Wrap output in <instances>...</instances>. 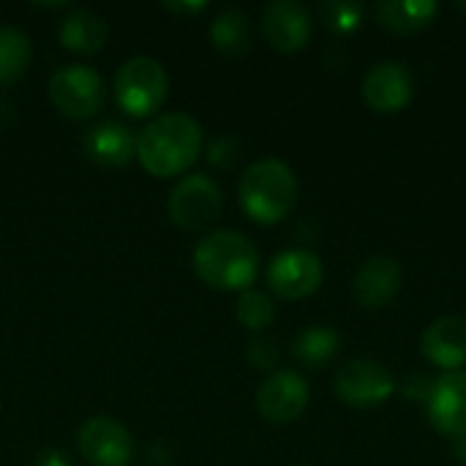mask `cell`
<instances>
[{"mask_svg": "<svg viewBox=\"0 0 466 466\" xmlns=\"http://www.w3.org/2000/svg\"><path fill=\"white\" fill-rule=\"evenodd\" d=\"M76 445L79 453L93 466H128L134 459V442L128 429L106 415L82 423Z\"/></svg>", "mask_w": 466, "mask_h": 466, "instance_id": "30bf717a", "label": "cell"}, {"mask_svg": "<svg viewBox=\"0 0 466 466\" xmlns=\"http://www.w3.org/2000/svg\"><path fill=\"white\" fill-rule=\"evenodd\" d=\"M311 30L314 19L309 8L295 0H276L268 3L262 11V33L268 44L281 55H295L306 49V44L311 41Z\"/></svg>", "mask_w": 466, "mask_h": 466, "instance_id": "7c38bea8", "label": "cell"}, {"mask_svg": "<svg viewBox=\"0 0 466 466\" xmlns=\"http://www.w3.org/2000/svg\"><path fill=\"white\" fill-rule=\"evenodd\" d=\"M281 360V350H279V341L270 339V336H257L251 344H248V363L257 369V371H270L276 369V363Z\"/></svg>", "mask_w": 466, "mask_h": 466, "instance_id": "cb8c5ba5", "label": "cell"}, {"mask_svg": "<svg viewBox=\"0 0 466 466\" xmlns=\"http://www.w3.org/2000/svg\"><path fill=\"white\" fill-rule=\"evenodd\" d=\"M202 153V126L188 112H167L153 117L137 137V158L153 177H175L188 172Z\"/></svg>", "mask_w": 466, "mask_h": 466, "instance_id": "6da1fadb", "label": "cell"}, {"mask_svg": "<svg viewBox=\"0 0 466 466\" xmlns=\"http://www.w3.org/2000/svg\"><path fill=\"white\" fill-rule=\"evenodd\" d=\"M325 279L322 259L309 248H289L273 257L268 265V287L281 300L311 298Z\"/></svg>", "mask_w": 466, "mask_h": 466, "instance_id": "ba28073f", "label": "cell"}, {"mask_svg": "<svg viewBox=\"0 0 466 466\" xmlns=\"http://www.w3.org/2000/svg\"><path fill=\"white\" fill-rule=\"evenodd\" d=\"M169 96L167 68L153 57H131L115 74V98L131 117H147L164 106Z\"/></svg>", "mask_w": 466, "mask_h": 466, "instance_id": "277c9868", "label": "cell"}, {"mask_svg": "<svg viewBox=\"0 0 466 466\" xmlns=\"http://www.w3.org/2000/svg\"><path fill=\"white\" fill-rule=\"evenodd\" d=\"M453 453H456L459 464L466 466V434H461V437H456V440H453Z\"/></svg>", "mask_w": 466, "mask_h": 466, "instance_id": "4316f807", "label": "cell"}, {"mask_svg": "<svg viewBox=\"0 0 466 466\" xmlns=\"http://www.w3.org/2000/svg\"><path fill=\"white\" fill-rule=\"evenodd\" d=\"M87 156L109 169L126 167L137 156V137L117 120H104L93 126L85 137Z\"/></svg>", "mask_w": 466, "mask_h": 466, "instance_id": "2e32d148", "label": "cell"}, {"mask_svg": "<svg viewBox=\"0 0 466 466\" xmlns=\"http://www.w3.org/2000/svg\"><path fill=\"white\" fill-rule=\"evenodd\" d=\"M440 14L434 0H388L374 5L377 22L396 35H415L426 30Z\"/></svg>", "mask_w": 466, "mask_h": 466, "instance_id": "ac0fdd59", "label": "cell"}, {"mask_svg": "<svg viewBox=\"0 0 466 466\" xmlns=\"http://www.w3.org/2000/svg\"><path fill=\"white\" fill-rule=\"evenodd\" d=\"M60 44L74 55H96L109 38V25L90 8H76L60 22Z\"/></svg>", "mask_w": 466, "mask_h": 466, "instance_id": "e0dca14e", "label": "cell"}, {"mask_svg": "<svg viewBox=\"0 0 466 466\" xmlns=\"http://www.w3.org/2000/svg\"><path fill=\"white\" fill-rule=\"evenodd\" d=\"M341 344L344 339L333 328L317 325V328H306L292 341V355L309 369H322L341 352Z\"/></svg>", "mask_w": 466, "mask_h": 466, "instance_id": "ffe728a7", "label": "cell"}, {"mask_svg": "<svg viewBox=\"0 0 466 466\" xmlns=\"http://www.w3.org/2000/svg\"><path fill=\"white\" fill-rule=\"evenodd\" d=\"M221 188L208 175H186L169 194L167 213L183 232H205L221 216Z\"/></svg>", "mask_w": 466, "mask_h": 466, "instance_id": "5b68a950", "label": "cell"}, {"mask_svg": "<svg viewBox=\"0 0 466 466\" xmlns=\"http://www.w3.org/2000/svg\"><path fill=\"white\" fill-rule=\"evenodd\" d=\"M311 390L298 371H273L257 390V410L273 426L295 423L309 407Z\"/></svg>", "mask_w": 466, "mask_h": 466, "instance_id": "9c48e42d", "label": "cell"}, {"mask_svg": "<svg viewBox=\"0 0 466 466\" xmlns=\"http://www.w3.org/2000/svg\"><path fill=\"white\" fill-rule=\"evenodd\" d=\"M235 317L243 328L254 330V333H262L265 328L273 325L276 319V306L270 300V295L265 292H254V289H246L238 300V309H235Z\"/></svg>", "mask_w": 466, "mask_h": 466, "instance_id": "7402d4cb", "label": "cell"}, {"mask_svg": "<svg viewBox=\"0 0 466 466\" xmlns=\"http://www.w3.org/2000/svg\"><path fill=\"white\" fill-rule=\"evenodd\" d=\"M49 98L60 115L71 120H87L101 112L106 101L104 79L87 66H63L49 79Z\"/></svg>", "mask_w": 466, "mask_h": 466, "instance_id": "8992f818", "label": "cell"}, {"mask_svg": "<svg viewBox=\"0 0 466 466\" xmlns=\"http://www.w3.org/2000/svg\"><path fill=\"white\" fill-rule=\"evenodd\" d=\"M38 466H71V464H68L60 453H55V451H52V453H44V456H41Z\"/></svg>", "mask_w": 466, "mask_h": 466, "instance_id": "484cf974", "label": "cell"}, {"mask_svg": "<svg viewBox=\"0 0 466 466\" xmlns=\"http://www.w3.org/2000/svg\"><path fill=\"white\" fill-rule=\"evenodd\" d=\"M210 41L227 57L246 55L251 49V44H254V30H251L248 16L243 11H238V8L221 11L210 25Z\"/></svg>", "mask_w": 466, "mask_h": 466, "instance_id": "d6986e66", "label": "cell"}, {"mask_svg": "<svg viewBox=\"0 0 466 466\" xmlns=\"http://www.w3.org/2000/svg\"><path fill=\"white\" fill-rule=\"evenodd\" d=\"M423 355L445 371H459L466 363V319L464 317H440L431 322L420 339Z\"/></svg>", "mask_w": 466, "mask_h": 466, "instance_id": "9a60e30c", "label": "cell"}, {"mask_svg": "<svg viewBox=\"0 0 466 466\" xmlns=\"http://www.w3.org/2000/svg\"><path fill=\"white\" fill-rule=\"evenodd\" d=\"M240 205L246 216L257 224H279L284 221L298 202V177L279 158L254 161L238 186Z\"/></svg>", "mask_w": 466, "mask_h": 466, "instance_id": "3957f363", "label": "cell"}, {"mask_svg": "<svg viewBox=\"0 0 466 466\" xmlns=\"http://www.w3.org/2000/svg\"><path fill=\"white\" fill-rule=\"evenodd\" d=\"M319 22L330 30V33H352L360 27L363 22V5L360 3H344V0H328L317 8Z\"/></svg>", "mask_w": 466, "mask_h": 466, "instance_id": "603a6c76", "label": "cell"}, {"mask_svg": "<svg viewBox=\"0 0 466 466\" xmlns=\"http://www.w3.org/2000/svg\"><path fill=\"white\" fill-rule=\"evenodd\" d=\"M363 101L369 104L371 112L380 115H396L401 112L415 93V82H412V71L399 63V60H385L377 63L366 79H363Z\"/></svg>", "mask_w": 466, "mask_h": 466, "instance_id": "4fadbf2b", "label": "cell"}, {"mask_svg": "<svg viewBox=\"0 0 466 466\" xmlns=\"http://www.w3.org/2000/svg\"><path fill=\"white\" fill-rule=\"evenodd\" d=\"M456 11H459V14H464V16H466V0H459V3H456Z\"/></svg>", "mask_w": 466, "mask_h": 466, "instance_id": "83f0119b", "label": "cell"}, {"mask_svg": "<svg viewBox=\"0 0 466 466\" xmlns=\"http://www.w3.org/2000/svg\"><path fill=\"white\" fill-rule=\"evenodd\" d=\"M194 273L202 284L224 292H246L259 273L257 246L232 229H218L202 238L194 248Z\"/></svg>", "mask_w": 466, "mask_h": 466, "instance_id": "7a4b0ae2", "label": "cell"}, {"mask_svg": "<svg viewBox=\"0 0 466 466\" xmlns=\"http://www.w3.org/2000/svg\"><path fill=\"white\" fill-rule=\"evenodd\" d=\"M208 3H167V8L169 11H180V14H186V11H202Z\"/></svg>", "mask_w": 466, "mask_h": 466, "instance_id": "d4e9b609", "label": "cell"}, {"mask_svg": "<svg viewBox=\"0 0 466 466\" xmlns=\"http://www.w3.org/2000/svg\"><path fill=\"white\" fill-rule=\"evenodd\" d=\"M333 390L339 401H344L352 410H374L393 396L396 382L382 363L371 358H355L336 371Z\"/></svg>", "mask_w": 466, "mask_h": 466, "instance_id": "52a82bcc", "label": "cell"}, {"mask_svg": "<svg viewBox=\"0 0 466 466\" xmlns=\"http://www.w3.org/2000/svg\"><path fill=\"white\" fill-rule=\"evenodd\" d=\"M426 415L429 423L442 437L466 434V371H445L426 393Z\"/></svg>", "mask_w": 466, "mask_h": 466, "instance_id": "8fae6325", "label": "cell"}, {"mask_svg": "<svg viewBox=\"0 0 466 466\" xmlns=\"http://www.w3.org/2000/svg\"><path fill=\"white\" fill-rule=\"evenodd\" d=\"M33 46L30 38L19 27H0V87L19 82L30 66Z\"/></svg>", "mask_w": 466, "mask_h": 466, "instance_id": "44dd1931", "label": "cell"}, {"mask_svg": "<svg viewBox=\"0 0 466 466\" xmlns=\"http://www.w3.org/2000/svg\"><path fill=\"white\" fill-rule=\"evenodd\" d=\"M401 276H404L401 262L396 257H388V254L369 257L358 268L355 284H352V295H355L358 306L369 309V311L388 309L401 292Z\"/></svg>", "mask_w": 466, "mask_h": 466, "instance_id": "5bb4252c", "label": "cell"}]
</instances>
